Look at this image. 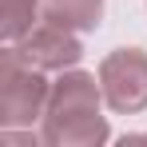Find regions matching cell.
I'll use <instances>...</instances> for the list:
<instances>
[{"label": "cell", "instance_id": "cell-4", "mask_svg": "<svg viewBox=\"0 0 147 147\" xmlns=\"http://www.w3.org/2000/svg\"><path fill=\"white\" fill-rule=\"evenodd\" d=\"M8 48H12V56H20L24 64L40 68V72H68V68H76L84 60L80 36H76L72 28L52 24V20H40L24 40L8 44Z\"/></svg>", "mask_w": 147, "mask_h": 147}, {"label": "cell", "instance_id": "cell-7", "mask_svg": "<svg viewBox=\"0 0 147 147\" xmlns=\"http://www.w3.org/2000/svg\"><path fill=\"white\" fill-rule=\"evenodd\" d=\"M123 143H147V131L143 135H123Z\"/></svg>", "mask_w": 147, "mask_h": 147}, {"label": "cell", "instance_id": "cell-1", "mask_svg": "<svg viewBox=\"0 0 147 147\" xmlns=\"http://www.w3.org/2000/svg\"><path fill=\"white\" fill-rule=\"evenodd\" d=\"M103 88L99 76L68 68L52 80L48 111L40 119V135L44 147H103L111 139L107 115H99L103 107Z\"/></svg>", "mask_w": 147, "mask_h": 147}, {"label": "cell", "instance_id": "cell-3", "mask_svg": "<svg viewBox=\"0 0 147 147\" xmlns=\"http://www.w3.org/2000/svg\"><path fill=\"white\" fill-rule=\"evenodd\" d=\"M99 88L115 115H135L147 107V52L115 48L99 64Z\"/></svg>", "mask_w": 147, "mask_h": 147}, {"label": "cell", "instance_id": "cell-5", "mask_svg": "<svg viewBox=\"0 0 147 147\" xmlns=\"http://www.w3.org/2000/svg\"><path fill=\"white\" fill-rule=\"evenodd\" d=\"M40 8H44V20L72 32H92L103 20V0H40Z\"/></svg>", "mask_w": 147, "mask_h": 147}, {"label": "cell", "instance_id": "cell-2", "mask_svg": "<svg viewBox=\"0 0 147 147\" xmlns=\"http://www.w3.org/2000/svg\"><path fill=\"white\" fill-rule=\"evenodd\" d=\"M52 96V80L40 68L24 64L12 48L0 52V127H32L44 119Z\"/></svg>", "mask_w": 147, "mask_h": 147}, {"label": "cell", "instance_id": "cell-6", "mask_svg": "<svg viewBox=\"0 0 147 147\" xmlns=\"http://www.w3.org/2000/svg\"><path fill=\"white\" fill-rule=\"evenodd\" d=\"M40 20H44L40 0H0V36H4V44L24 40Z\"/></svg>", "mask_w": 147, "mask_h": 147}]
</instances>
